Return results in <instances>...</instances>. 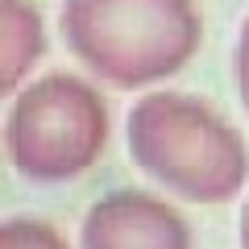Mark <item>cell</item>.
Instances as JSON below:
<instances>
[{
	"label": "cell",
	"instance_id": "1",
	"mask_svg": "<svg viewBox=\"0 0 249 249\" xmlns=\"http://www.w3.org/2000/svg\"><path fill=\"white\" fill-rule=\"evenodd\" d=\"M124 137L137 166L187 204H229L249 178L241 133L187 91H145L129 108Z\"/></svg>",
	"mask_w": 249,
	"mask_h": 249
},
{
	"label": "cell",
	"instance_id": "2",
	"mask_svg": "<svg viewBox=\"0 0 249 249\" xmlns=\"http://www.w3.org/2000/svg\"><path fill=\"white\" fill-rule=\"evenodd\" d=\"M191 0H62V42L112 88H150L199 50Z\"/></svg>",
	"mask_w": 249,
	"mask_h": 249
},
{
	"label": "cell",
	"instance_id": "3",
	"mask_svg": "<svg viewBox=\"0 0 249 249\" xmlns=\"http://www.w3.org/2000/svg\"><path fill=\"white\" fill-rule=\"evenodd\" d=\"M108 145V104L79 75H42L17 91L4 121V154L29 183L79 178Z\"/></svg>",
	"mask_w": 249,
	"mask_h": 249
},
{
	"label": "cell",
	"instance_id": "4",
	"mask_svg": "<svg viewBox=\"0 0 249 249\" xmlns=\"http://www.w3.org/2000/svg\"><path fill=\"white\" fill-rule=\"evenodd\" d=\"M79 249H191V229L162 196L124 187L88 208Z\"/></svg>",
	"mask_w": 249,
	"mask_h": 249
},
{
	"label": "cell",
	"instance_id": "5",
	"mask_svg": "<svg viewBox=\"0 0 249 249\" xmlns=\"http://www.w3.org/2000/svg\"><path fill=\"white\" fill-rule=\"evenodd\" d=\"M42 54H46L42 13L25 0H0V83H4V91H17Z\"/></svg>",
	"mask_w": 249,
	"mask_h": 249
},
{
	"label": "cell",
	"instance_id": "6",
	"mask_svg": "<svg viewBox=\"0 0 249 249\" xmlns=\"http://www.w3.org/2000/svg\"><path fill=\"white\" fill-rule=\"evenodd\" d=\"M0 249H71L62 241V232L50 220H34V216H13L4 224V241Z\"/></svg>",
	"mask_w": 249,
	"mask_h": 249
},
{
	"label": "cell",
	"instance_id": "7",
	"mask_svg": "<svg viewBox=\"0 0 249 249\" xmlns=\"http://www.w3.org/2000/svg\"><path fill=\"white\" fill-rule=\"evenodd\" d=\"M232 71H237V91H241V104L249 112V17L241 25V37H237V58H232Z\"/></svg>",
	"mask_w": 249,
	"mask_h": 249
},
{
	"label": "cell",
	"instance_id": "8",
	"mask_svg": "<svg viewBox=\"0 0 249 249\" xmlns=\"http://www.w3.org/2000/svg\"><path fill=\"white\" fill-rule=\"evenodd\" d=\"M237 241H241V249H249V199L241 204V220H237Z\"/></svg>",
	"mask_w": 249,
	"mask_h": 249
}]
</instances>
